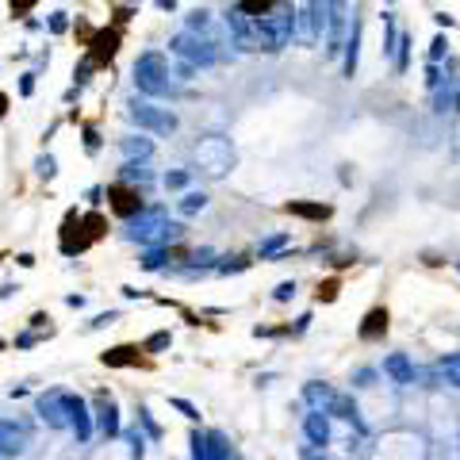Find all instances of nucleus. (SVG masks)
Wrapping results in <instances>:
<instances>
[{
  "mask_svg": "<svg viewBox=\"0 0 460 460\" xmlns=\"http://www.w3.org/2000/svg\"><path fill=\"white\" fill-rule=\"evenodd\" d=\"M169 403H173L176 411L184 414V418H196V406H192V403H184V399H169Z\"/></svg>",
  "mask_w": 460,
  "mask_h": 460,
  "instance_id": "36",
  "label": "nucleus"
},
{
  "mask_svg": "<svg viewBox=\"0 0 460 460\" xmlns=\"http://www.w3.org/2000/svg\"><path fill=\"white\" fill-rule=\"evenodd\" d=\"M115 43H119V38H115L112 31H104V35H96V43H92V46H96V50H92V54H96V61L112 58V54H115Z\"/></svg>",
  "mask_w": 460,
  "mask_h": 460,
  "instance_id": "22",
  "label": "nucleus"
},
{
  "mask_svg": "<svg viewBox=\"0 0 460 460\" xmlns=\"http://www.w3.org/2000/svg\"><path fill=\"white\" fill-rule=\"evenodd\" d=\"M268 4H273V0H242V12H250V15H265L268 12Z\"/></svg>",
  "mask_w": 460,
  "mask_h": 460,
  "instance_id": "28",
  "label": "nucleus"
},
{
  "mask_svg": "<svg viewBox=\"0 0 460 460\" xmlns=\"http://www.w3.org/2000/svg\"><path fill=\"white\" fill-rule=\"evenodd\" d=\"M31 4H35V0H12V12H15V15H23Z\"/></svg>",
  "mask_w": 460,
  "mask_h": 460,
  "instance_id": "40",
  "label": "nucleus"
},
{
  "mask_svg": "<svg viewBox=\"0 0 460 460\" xmlns=\"http://www.w3.org/2000/svg\"><path fill=\"white\" fill-rule=\"evenodd\" d=\"M284 245H291V234H273V238H265V242H261V257H268V253H280Z\"/></svg>",
  "mask_w": 460,
  "mask_h": 460,
  "instance_id": "23",
  "label": "nucleus"
},
{
  "mask_svg": "<svg viewBox=\"0 0 460 460\" xmlns=\"http://www.w3.org/2000/svg\"><path fill=\"white\" fill-rule=\"evenodd\" d=\"M84 146H89V153H96V150H100V138H96V130H92V127L84 130Z\"/></svg>",
  "mask_w": 460,
  "mask_h": 460,
  "instance_id": "37",
  "label": "nucleus"
},
{
  "mask_svg": "<svg viewBox=\"0 0 460 460\" xmlns=\"http://www.w3.org/2000/svg\"><path fill=\"white\" fill-rule=\"evenodd\" d=\"M169 345V334H153L150 342H146V353H158V349H165Z\"/></svg>",
  "mask_w": 460,
  "mask_h": 460,
  "instance_id": "32",
  "label": "nucleus"
},
{
  "mask_svg": "<svg viewBox=\"0 0 460 460\" xmlns=\"http://www.w3.org/2000/svg\"><path fill=\"white\" fill-rule=\"evenodd\" d=\"M345 23H349V12H345V0H326V54L342 50V35Z\"/></svg>",
  "mask_w": 460,
  "mask_h": 460,
  "instance_id": "9",
  "label": "nucleus"
},
{
  "mask_svg": "<svg viewBox=\"0 0 460 460\" xmlns=\"http://www.w3.org/2000/svg\"><path fill=\"white\" fill-rule=\"evenodd\" d=\"M215 46L219 43L196 35V31H181V35L169 38V50H173L176 58H184L188 66H211V61H219V50H215Z\"/></svg>",
  "mask_w": 460,
  "mask_h": 460,
  "instance_id": "4",
  "label": "nucleus"
},
{
  "mask_svg": "<svg viewBox=\"0 0 460 460\" xmlns=\"http://www.w3.org/2000/svg\"><path fill=\"white\" fill-rule=\"evenodd\" d=\"M291 296H296V284H280V288H276V299H280V303H284V299H291Z\"/></svg>",
  "mask_w": 460,
  "mask_h": 460,
  "instance_id": "38",
  "label": "nucleus"
},
{
  "mask_svg": "<svg viewBox=\"0 0 460 460\" xmlns=\"http://www.w3.org/2000/svg\"><path fill=\"white\" fill-rule=\"evenodd\" d=\"M130 119H135L138 127L153 130V135H169V130H176V115L169 112V107L146 104V100H135V104H130Z\"/></svg>",
  "mask_w": 460,
  "mask_h": 460,
  "instance_id": "6",
  "label": "nucleus"
},
{
  "mask_svg": "<svg viewBox=\"0 0 460 460\" xmlns=\"http://www.w3.org/2000/svg\"><path fill=\"white\" fill-rule=\"evenodd\" d=\"M20 92H23V96H31V92H35V73H27L20 81Z\"/></svg>",
  "mask_w": 460,
  "mask_h": 460,
  "instance_id": "39",
  "label": "nucleus"
},
{
  "mask_svg": "<svg viewBox=\"0 0 460 460\" xmlns=\"http://www.w3.org/2000/svg\"><path fill=\"white\" fill-rule=\"evenodd\" d=\"M196 158H199V165H204L211 176H222L230 169V161H234V153H230V142H227V138L207 135V138H199Z\"/></svg>",
  "mask_w": 460,
  "mask_h": 460,
  "instance_id": "5",
  "label": "nucleus"
},
{
  "mask_svg": "<svg viewBox=\"0 0 460 460\" xmlns=\"http://www.w3.org/2000/svg\"><path fill=\"white\" fill-rule=\"evenodd\" d=\"M192 460H207V434H192Z\"/></svg>",
  "mask_w": 460,
  "mask_h": 460,
  "instance_id": "27",
  "label": "nucleus"
},
{
  "mask_svg": "<svg viewBox=\"0 0 460 460\" xmlns=\"http://www.w3.org/2000/svg\"><path fill=\"white\" fill-rule=\"evenodd\" d=\"M257 20V50H284V46L296 38V8H273L265 15H253Z\"/></svg>",
  "mask_w": 460,
  "mask_h": 460,
  "instance_id": "1",
  "label": "nucleus"
},
{
  "mask_svg": "<svg viewBox=\"0 0 460 460\" xmlns=\"http://www.w3.org/2000/svg\"><path fill=\"white\" fill-rule=\"evenodd\" d=\"M227 31H230L238 50H257V20H253L250 12H242L238 4L227 12Z\"/></svg>",
  "mask_w": 460,
  "mask_h": 460,
  "instance_id": "7",
  "label": "nucleus"
},
{
  "mask_svg": "<svg viewBox=\"0 0 460 460\" xmlns=\"http://www.w3.org/2000/svg\"><path fill=\"white\" fill-rule=\"evenodd\" d=\"M23 445H27V434H23L15 422L0 418V452H4V457H15V452H23Z\"/></svg>",
  "mask_w": 460,
  "mask_h": 460,
  "instance_id": "12",
  "label": "nucleus"
},
{
  "mask_svg": "<svg viewBox=\"0 0 460 460\" xmlns=\"http://www.w3.org/2000/svg\"><path fill=\"white\" fill-rule=\"evenodd\" d=\"M135 360H138L135 345H119V349H107L104 353V365H135Z\"/></svg>",
  "mask_w": 460,
  "mask_h": 460,
  "instance_id": "19",
  "label": "nucleus"
},
{
  "mask_svg": "<svg viewBox=\"0 0 460 460\" xmlns=\"http://www.w3.org/2000/svg\"><path fill=\"white\" fill-rule=\"evenodd\" d=\"M184 184H188V173H184V169H176V173L165 176V188H184Z\"/></svg>",
  "mask_w": 460,
  "mask_h": 460,
  "instance_id": "30",
  "label": "nucleus"
},
{
  "mask_svg": "<svg viewBox=\"0 0 460 460\" xmlns=\"http://www.w3.org/2000/svg\"><path fill=\"white\" fill-rule=\"evenodd\" d=\"M303 434H307V441H311L314 449H326L330 445V418L322 411L303 414Z\"/></svg>",
  "mask_w": 460,
  "mask_h": 460,
  "instance_id": "11",
  "label": "nucleus"
},
{
  "mask_svg": "<svg viewBox=\"0 0 460 460\" xmlns=\"http://www.w3.org/2000/svg\"><path fill=\"white\" fill-rule=\"evenodd\" d=\"M96 406H100V429H104L107 437H115L119 434V411H115V403L107 395H100Z\"/></svg>",
  "mask_w": 460,
  "mask_h": 460,
  "instance_id": "14",
  "label": "nucleus"
},
{
  "mask_svg": "<svg viewBox=\"0 0 460 460\" xmlns=\"http://www.w3.org/2000/svg\"><path fill=\"white\" fill-rule=\"evenodd\" d=\"M437 372H441V380L449 383V388H460V353H449V357L437 365Z\"/></svg>",
  "mask_w": 460,
  "mask_h": 460,
  "instance_id": "17",
  "label": "nucleus"
},
{
  "mask_svg": "<svg viewBox=\"0 0 460 460\" xmlns=\"http://www.w3.org/2000/svg\"><path fill=\"white\" fill-rule=\"evenodd\" d=\"M184 234L181 222H165V211L153 207V211H138L135 219H127V238L142 245H161V242H176Z\"/></svg>",
  "mask_w": 460,
  "mask_h": 460,
  "instance_id": "2",
  "label": "nucleus"
},
{
  "mask_svg": "<svg viewBox=\"0 0 460 460\" xmlns=\"http://www.w3.org/2000/svg\"><path fill=\"white\" fill-rule=\"evenodd\" d=\"M204 204H207L204 192H188V196L181 199V211H184V215H196V211H204Z\"/></svg>",
  "mask_w": 460,
  "mask_h": 460,
  "instance_id": "24",
  "label": "nucleus"
},
{
  "mask_svg": "<svg viewBox=\"0 0 460 460\" xmlns=\"http://www.w3.org/2000/svg\"><path fill=\"white\" fill-rule=\"evenodd\" d=\"M357 46H360V20L353 15L349 38H345V73H349V77H353V69H357Z\"/></svg>",
  "mask_w": 460,
  "mask_h": 460,
  "instance_id": "16",
  "label": "nucleus"
},
{
  "mask_svg": "<svg viewBox=\"0 0 460 460\" xmlns=\"http://www.w3.org/2000/svg\"><path fill=\"white\" fill-rule=\"evenodd\" d=\"M383 376H391L395 383H414L418 380V368H414V360L406 353H388L383 357Z\"/></svg>",
  "mask_w": 460,
  "mask_h": 460,
  "instance_id": "10",
  "label": "nucleus"
},
{
  "mask_svg": "<svg viewBox=\"0 0 460 460\" xmlns=\"http://www.w3.org/2000/svg\"><path fill=\"white\" fill-rule=\"evenodd\" d=\"M445 46H449L445 38H434V46H429V61H441L445 58Z\"/></svg>",
  "mask_w": 460,
  "mask_h": 460,
  "instance_id": "33",
  "label": "nucleus"
},
{
  "mask_svg": "<svg viewBox=\"0 0 460 460\" xmlns=\"http://www.w3.org/2000/svg\"><path fill=\"white\" fill-rule=\"evenodd\" d=\"M69 429L77 434V441H89L92 422H89V406L81 403L77 395H69Z\"/></svg>",
  "mask_w": 460,
  "mask_h": 460,
  "instance_id": "13",
  "label": "nucleus"
},
{
  "mask_svg": "<svg viewBox=\"0 0 460 460\" xmlns=\"http://www.w3.org/2000/svg\"><path fill=\"white\" fill-rule=\"evenodd\" d=\"M69 27V20H66V12H54V20H50V31L54 35H61V31Z\"/></svg>",
  "mask_w": 460,
  "mask_h": 460,
  "instance_id": "34",
  "label": "nucleus"
},
{
  "mask_svg": "<svg viewBox=\"0 0 460 460\" xmlns=\"http://www.w3.org/2000/svg\"><path fill=\"white\" fill-rule=\"evenodd\" d=\"M123 181L146 184V181H150V173H146V165H138V161H127V165H123Z\"/></svg>",
  "mask_w": 460,
  "mask_h": 460,
  "instance_id": "26",
  "label": "nucleus"
},
{
  "mask_svg": "<svg viewBox=\"0 0 460 460\" xmlns=\"http://www.w3.org/2000/svg\"><path fill=\"white\" fill-rule=\"evenodd\" d=\"M165 253H161V250H150V253H146V257H142V268H150V273H153V268H161V265H165Z\"/></svg>",
  "mask_w": 460,
  "mask_h": 460,
  "instance_id": "29",
  "label": "nucleus"
},
{
  "mask_svg": "<svg viewBox=\"0 0 460 460\" xmlns=\"http://www.w3.org/2000/svg\"><path fill=\"white\" fill-rule=\"evenodd\" d=\"M153 4H158L161 12H173V8H176V0H153Z\"/></svg>",
  "mask_w": 460,
  "mask_h": 460,
  "instance_id": "42",
  "label": "nucleus"
},
{
  "mask_svg": "<svg viewBox=\"0 0 460 460\" xmlns=\"http://www.w3.org/2000/svg\"><path fill=\"white\" fill-rule=\"evenodd\" d=\"M299 460H334V457H326L322 449H314V445H311V449H303V452H299Z\"/></svg>",
  "mask_w": 460,
  "mask_h": 460,
  "instance_id": "35",
  "label": "nucleus"
},
{
  "mask_svg": "<svg viewBox=\"0 0 460 460\" xmlns=\"http://www.w3.org/2000/svg\"><path fill=\"white\" fill-rule=\"evenodd\" d=\"M123 153H127V158H150L153 142L150 138H123Z\"/></svg>",
  "mask_w": 460,
  "mask_h": 460,
  "instance_id": "20",
  "label": "nucleus"
},
{
  "mask_svg": "<svg viewBox=\"0 0 460 460\" xmlns=\"http://www.w3.org/2000/svg\"><path fill=\"white\" fill-rule=\"evenodd\" d=\"M207 460H238L219 434H207Z\"/></svg>",
  "mask_w": 460,
  "mask_h": 460,
  "instance_id": "18",
  "label": "nucleus"
},
{
  "mask_svg": "<svg viewBox=\"0 0 460 460\" xmlns=\"http://www.w3.org/2000/svg\"><path fill=\"white\" fill-rule=\"evenodd\" d=\"M383 330H388V311H383V307L368 311L365 314V326H360V337H365V342H372V337L383 334Z\"/></svg>",
  "mask_w": 460,
  "mask_h": 460,
  "instance_id": "15",
  "label": "nucleus"
},
{
  "mask_svg": "<svg viewBox=\"0 0 460 460\" xmlns=\"http://www.w3.org/2000/svg\"><path fill=\"white\" fill-rule=\"evenodd\" d=\"M38 173L50 176V173H54V161H50V158H38Z\"/></svg>",
  "mask_w": 460,
  "mask_h": 460,
  "instance_id": "41",
  "label": "nucleus"
},
{
  "mask_svg": "<svg viewBox=\"0 0 460 460\" xmlns=\"http://www.w3.org/2000/svg\"><path fill=\"white\" fill-rule=\"evenodd\" d=\"M188 31H196V35H204V38L215 43V27H211V20H207V12H192L188 15Z\"/></svg>",
  "mask_w": 460,
  "mask_h": 460,
  "instance_id": "21",
  "label": "nucleus"
},
{
  "mask_svg": "<svg viewBox=\"0 0 460 460\" xmlns=\"http://www.w3.org/2000/svg\"><path fill=\"white\" fill-rule=\"evenodd\" d=\"M38 418L46 422L50 429H61L69 426V391H46V395H38Z\"/></svg>",
  "mask_w": 460,
  "mask_h": 460,
  "instance_id": "8",
  "label": "nucleus"
},
{
  "mask_svg": "<svg viewBox=\"0 0 460 460\" xmlns=\"http://www.w3.org/2000/svg\"><path fill=\"white\" fill-rule=\"evenodd\" d=\"M242 268H245V261H242V257H227V261L219 265V273H242Z\"/></svg>",
  "mask_w": 460,
  "mask_h": 460,
  "instance_id": "31",
  "label": "nucleus"
},
{
  "mask_svg": "<svg viewBox=\"0 0 460 460\" xmlns=\"http://www.w3.org/2000/svg\"><path fill=\"white\" fill-rule=\"evenodd\" d=\"M4 104H8V96H4V92H0V115H4Z\"/></svg>",
  "mask_w": 460,
  "mask_h": 460,
  "instance_id": "43",
  "label": "nucleus"
},
{
  "mask_svg": "<svg viewBox=\"0 0 460 460\" xmlns=\"http://www.w3.org/2000/svg\"><path fill=\"white\" fill-rule=\"evenodd\" d=\"M135 84H138V92H146V96H173L176 84L169 81V61H165V54L146 50L142 58L135 61Z\"/></svg>",
  "mask_w": 460,
  "mask_h": 460,
  "instance_id": "3",
  "label": "nucleus"
},
{
  "mask_svg": "<svg viewBox=\"0 0 460 460\" xmlns=\"http://www.w3.org/2000/svg\"><path fill=\"white\" fill-rule=\"evenodd\" d=\"M288 211L307 215V219H326V215H330V207H314V204H288Z\"/></svg>",
  "mask_w": 460,
  "mask_h": 460,
  "instance_id": "25",
  "label": "nucleus"
}]
</instances>
